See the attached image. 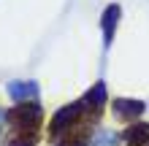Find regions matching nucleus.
Wrapping results in <instances>:
<instances>
[{"mask_svg":"<svg viewBox=\"0 0 149 146\" xmlns=\"http://www.w3.org/2000/svg\"><path fill=\"white\" fill-rule=\"evenodd\" d=\"M8 95H11L14 100L38 98V84L36 81H11V84H8Z\"/></svg>","mask_w":149,"mask_h":146,"instance_id":"39448f33","label":"nucleus"},{"mask_svg":"<svg viewBox=\"0 0 149 146\" xmlns=\"http://www.w3.org/2000/svg\"><path fill=\"white\" fill-rule=\"evenodd\" d=\"M87 103L84 100H76V103H71V106H65V108H60L57 114H54V119H52V135H68L73 130V127H79V122H81V116L87 114ZM92 114V111H90ZM98 116V114H95Z\"/></svg>","mask_w":149,"mask_h":146,"instance_id":"f03ea898","label":"nucleus"},{"mask_svg":"<svg viewBox=\"0 0 149 146\" xmlns=\"http://www.w3.org/2000/svg\"><path fill=\"white\" fill-rule=\"evenodd\" d=\"M84 103H87V108L92 111V114H100V108H103V100H106V84L103 81H98L95 87L87 92V95L81 98Z\"/></svg>","mask_w":149,"mask_h":146,"instance_id":"423d86ee","label":"nucleus"},{"mask_svg":"<svg viewBox=\"0 0 149 146\" xmlns=\"http://www.w3.org/2000/svg\"><path fill=\"white\" fill-rule=\"evenodd\" d=\"M41 116H43V111L38 103H19V106H14L11 111L6 114V119L11 122L19 133H36V127L41 125Z\"/></svg>","mask_w":149,"mask_h":146,"instance_id":"f257e3e1","label":"nucleus"},{"mask_svg":"<svg viewBox=\"0 0 149 146\" xmlns=\"http://www.w3.org/2000/svg\"><path fill=\"white\" fill-rule=\"evenodd\" d=\"M144 103L141 100H130V98H119V100H114V111H117V116L119 119H125V122H133V119H138L144 114Z\"/></svg>","mask_w":149,"mask_h":146,"instance_id":"7ed1b4c3","label":"nucleus"},{"mask_svg":"<svg viewBox=\"0 0 149 146\" xmlns=\"http://www.w3.org/2000/svg\"><path fill=\"white\" fill-rule=\"evenodd\" d=\"M87 133L90 130H84V133H68L60 138L57 146H87Z\"/></svg>","mask_w":149,"mask_h":146,"instance_id":"1a4fd4ad","label":"nucleus"},{"mask_svg":"<svg viewBox=\"0 0 149 146\" xmlns=\"http://www.w3.org/2000/svg\"><path fill=\"white\" fill-rule=\"evenodd\" d=\"M122 138H125L127 146H146L149 143V125L146 122H136L133 127H125Z\"/></svg>","mask_w":149,"mask_h":146,"instance_id":"20e7f679","label":"nucleus"},{"mask_svg":"<svg viewBox=\"0 0 149 146\" xmlns=\"http://www.w3.org/2000/svg\"><path fill=\"white\" fill-rule=\"evenodd\" d=\"M117 19H119V6L117 3H111L106 11H103V35H106V44H111V35H114V27H117Z\"/></svg>","mask_w":149,"mask_h":146,"instance_id":"0eeeda50","label":"nucleus"},{"mask_svg":"<svg viewBox=\"0 0 149 146\" xmlns=\"http://www.w3.org/2000/svg\"><path fill=\"white\" fill-rule=\"evenodd\" d=\"M36 143H38V135L36 133H19V130H16L14 138L6 141V146H36Z\"/></svg>","mask_w":149,"mask_h":146,"instance_id":"6e6552de","label":"nucleus"}]
</instances>
